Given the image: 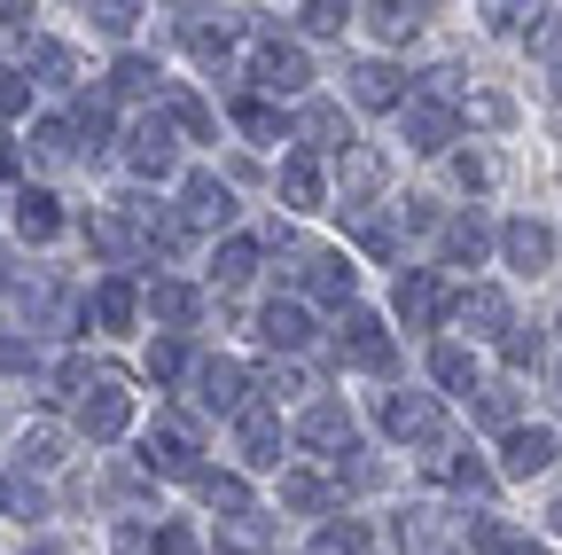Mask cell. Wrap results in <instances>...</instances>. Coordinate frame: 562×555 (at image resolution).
Segmentation results:
<instances>
[{
    "mask_svg": "<svg viewBox=\"0 0 562 555\" xmlns=\"http://www.w3.org/2000/svg\"><path fill=\"white\" fill-rule=\"evenodd\" d=\"M125 423H133L125 376H117V368H94V384L79 391V431H87L94 446H110V439H125Z\"/></svg>",
    "mask_w": 562,
    "mask_h": 555,
    "instance_id": "cell-1",
    "label": "cell"
},
{
    "mask_svg": "<svg viewBox=\"0 0 562 555\" xmlns=\"http://www.w3.org/2000/svg\"><path fill=\"white\" fill-rule=\"evenodd\" d=\"M195 423L188 414H165V423H149V439H140V477H195Z\"/></svg>",
    "mask_w": 562,
    "mask_h": 555,
    "instance_id": "cell-2",
    "label": "cell"
},
{
    "mask_svg": "<svg viewBox=\"0 0 562 555\" xmlns=\"http://www.w3.org/2000/svg\"><path fill=\"white\" fill-rule=\"evenodd\" d=\"M383 431H391L398 446H438V439H446V414H438L430 391H391V399H383Z\"/></svg>",
    "mask_w": 562,
    "mask_h": 555,
    "instance_id": "cell-3",
    "label": "cell"
},
{
    "mask_svg": "<svg viewBox=\"0 0 562 555\" xmlns=\"http://www.w3.org/2000/svg\"><path fill=\"white\" fill-rule=\"evenodd\" d=\"M297 282L321 298V306H344L351 313V290H360V266L344 251H297Z\"/></svg>",
    "mask_w": 562,
    "mask_h": 555,
    "instance_id": "cell-4",
    "label": "cell"
},
{
    "mask_svg": "<svg viewBox=\"0 0 562 555\" xmlns=\"http://www.w3.org/2000/svg\"><path fill=\"white\" fill-rule=\"evenodd\" d=\"M250 79H258L266 95H305L313 63H305V47H290V40H258V47H250Z\"/></svg>",
    "mask_w": 562,
    "mask_h": 555,
    "instance_id": "cell-5",
    "label": "cell"
},
{
    "mask_svg": "<svg viewBox=\"0 0 562 555\" xmlns=\"http://www.w3.org/2000/svg\"><path fill=\"white\" fill-rule=\"evenodd\" d=\"M398 133H406V149H422V157H438V149H453V133H461V110L453 102H406L398 110Z\"/></svg>",
    "mask_w": 562,
    "mask_h": 555,
    "instance_id": "cell-6",
    "label": "cell"
},
{
    "mask_svg": "<svg viewBox=\"0 0 562 555\" xmlns=\"http://www.w3.org/2000/svg\"><path fill=\"white\" fill-rule=\"evenodd\" d=\"M180 227H235V188L220 173H188L180 180Z\"/></svg>",
    "mask_w": 562,
    "mask_h": 555,
    "instance_id": "cell-7",
    "label": "cell"
},
{
    "mask_svg": "<svg viewBox=\"0 0 562 555\" xmlns=\"http://www.w3.org/2000/svg\"><path fill=\"white\" fill-rule=\"evenodd\" d=\"M125 157H133L140 180H165V173L180 165V133L165 125V110H157V118H140V125L125 133Z\"/></svg>",
    "mask_w": 562,
    "mask_h": 555,
    "instance_id": "cell-8",
    "label": "cell"
},
{
    "mask_svg": "<svg viewBox=\"0 0 562 555\" xmlns=\"http://www.w3.org/2000/svg\"><path fill=\"white\" fill-rule=\"evenodd\" d=\"M336 353H344V368H391V329H383L375 313L351 306L344 329H336Z\"/></svg>",
    "mask_w": 562,
    "mask_h": 555,
    "instance_id": "cell-9",
    "label": "cell"
},
{
    "mask_svg": "<svg viewBox=\"0 0 562 555\" xmlns=\"http://www.w3.org/2000/svg\"><path fill=\"white\" fill-rule=\"evenodd\" d=\"M398 321H406V329H438V321H446L438 266H406V274H398Z\"/></svg>",
    "mask_w": 562,
    "mask_h": 555,
    "instance_id": "cell-10",
    "label": "cell"
},
{
    "mask_svg": "<svg viewBox=\"0 0 562 555\" xmlns=\"http://www.w3.org/2000/svg\"><path fill=\"white\" fill-rule=\"evenodd\" d=\"M351 102L360 110H406V71L398 63H383V55H368V63H351Z\"/></svg>",
    "mask_w": 562,
    "mask_h": 555,
    "instance_id": "cell-11",
    "label": "cell"
},
{
    "mask_svg": "<svg viewBox=\"0 0 562 555\" xmlns=\"http://www.w3.org/2000/svg\"><path fill=\"white\" fill-rule=\"evenodd\" d=\"M195 407H203V414H243V407H250V376H243L235 360H203V368H195Z\"/></svg>",
    "mask_w": 562,
    "mask_h": 555,
    "instance_id": "cell-12",
    "label": "cell"
},
{
    "mask_svg": "<svg viewBox=\"0 0 562 555\" xmlns=\"http://www.w3.org/2000/svg\"><path fill=\"white\" fill-rule=\"evenodd\" d=\"M273 188H281V203H290V212H321V203H328V173H321V157H313V149L281 157Z\"/></svg>",
    "mask_w": 562,
    "mask_h": 555,
    "instance_id": "cell-13",
    "label": "cell"
},
{
    "mask_svg": "<svg viewBox=\"0 0 562 555\" xmlns=\"http://www.w3.org/2000/svg\"><path fill=\"white\" fill-rule=\"evenodd\" d=\"M235 446H243V462H250V469H273V462H281V414L250 399V407L235 414Z\"/></svg>",
    "mask_w": 562,
    "mask_h": 555,
    "instance_id": "cell-14",
    "label": "cell"
},
{
    "mask_svg": "<svg viewBox=\"0 0 562 555\" xmlns=\"http://www.w3.org/2000/svg\"><path fill=\"white\" fill-rule=\"evenodd\" d=\"M297 439L305 446H321V454H360V446H351V439H360V431H351V407H336V399H321V407H305V423H297Z\"/></svg>",
    "mask_w": 562,
    "mask_h": 555,
    "instance_id": "cell-15",
    "label": "cell"
},
{
    "mask_svg": "<svg viewBox=\"0 0 562 555\" xmlns=\"http://www.w3.org/2000/svg\"><path fill=\"white\" fill-rule=\"evenodd\" d=\"M453 313H461V329H469V336H508V329H516V313H508V290H501V282L461 290V306H453Z\"/></svg>",
    "mask_w": 562,
    "mask_h": 555,
    "instance_id": "cell-16",
    "label": "cell"
},
{
    "mask_svg": "<svg viewBox=\"0 0 562 555\" xmlns=\"http://www.w3.org/2000/svg\"><path fill=\"white\" fill-rule=\"evenodd\" d=\"M547 462H554V431L547 423H516L501 439V477H539Z\"/></svg>",
    "mask_w": 562,
    "mask_h": 555,
    "instance_id": "cell-17",
    "label": "cell"
},
{
    "mask_svg": "<svg viewBox=\"0 0 562 555\" xmlns=\"http://www.w3.org/2000/svg\"><path fill=\"white\" fill-rule=\"evenodd\" d=\"M501 251H508L516 274H547V266H554V235H547L539 220H508V227H501Z\"/></svg>",
    "mask_w": 562,
    "mask_h": 555,
    "instance_id": "cell-18",
    "label": "cell"
},
{
    "mask_svg": "<svg viewBox=\"0 0 562 555\" xmlns=\"http://www.w3.org/2000/svg\"><path fill=\"white\" fill-rule=\"evenodd\" d=\"M235 32H243V16H220V24H211V9H188V16H180V40H188L203 63H227V55H235Z\"/></svg>",
    "mask_w": 562,
    "mask_h": 555,
    "instance_id": "cell-19",
    "label": "cell"
},
{
    "mask_svg": "<svg viewBox=\"0 0 562 555\" xmlns=\"http://www.w3.org/2000/svg\"><path fill=\"white\" fill-rule=\"evenodd\" d=\"M336 180H344V212H360V203L383 188V157H375L368 142H351V149L336 157Z\"/></svg>",
    "mask_w": 562,
    "mask_h": 555,
    "instance_id": "cell-20",
    "label": "cell"
},
{
    "mask_svg": "<svg viewBox=\"0 0 562 555\" xmlns=\"http://www.w3.org/2000/svg\"><path fill=\"white\" fill-rule=\"evenodd\" d=\"M258 336L273 344V353H297V344L313 336V313L297 298H273V306H258Z\"/></svg>",
    "mask_w": 562,
    "mask_h": 555,
    "instance_id": "cell-21",
    "label": "cell"
},
{
    "mask_svg": "<svg viewBox=\"0 0 562 555\" xmlns=\"http://www.w3.org/2000/svg\"><path fill=\"white\" fill-rule=\"evenodd\" d=\"M133 313H140L133 282H125V274H102V282H94V298H87V321H102V329L117 336V329H133Z\"/></svg>",
    "mask_w": 562,
    "mask_h": 555,
    "instance_id": "cell-22",
    "label": "cell"
},
{
    "mask_svg": "<svg viewBox=\"0 0 562 555\" xmlns=\"http://www.w3.org/2000/svg\"><path fill=\"white\" fill-rule=\"evenodd\" d=\"M70 133H79V157H102V149H110V133H117L110 95H79V110H70Z\"/></svg>",
    "mask_w": 562,
    "mask_h": 555,
    "instance_id": "cell-23",
    "label": "cell"
},
{
    "mask_svg": "<svg viewBox=\"0 0 562 555\" xmlns=\"http://www.w3.org/2000/svg\"><path fill=\"white\" fill-rule=\"evenodd\" d=\"M16 227H24V243H55L63 235V203L47 188H24L16 196Z\"/></svg>",
    "mask_w": 562,
    "mask_h": 555,
    "instance_id": "cell-24",
    "label": "cell"
},
{
    "mask_svg": "<svg viewBox=\"0 0 562 555\" xmlns=\"http://www.w3.org/2000/svg\"><path fill=\"white\" fill-rule=\"evenodd\" d=\"M188 485L203 493V509H227V517H250V485H243L235 469H195Z\"/></svg>",
    "mask_w": 562,
    "mask_h": 555,
    "instance_id": "cell-25",
    "label": "cell"
},
{
    "mask_svg": "<svg viewBox=\"0 0 562 555\" xmlns=\"http://www.w3.org/2000/svg\"><path fill=\"white\" fill-rule=\"evenodd\" d=\"M165 102V87H157V63L149 55H117V71H110V102Z\"/></svg>",
    "mask_w": 562,
    "mask_h": 555,
    "instance_id": "cell-26",
    "label": "cell"
},
{
    "mask_svg": "<svg viewBox=\"0 0 562 555\" xmlns=\"http://www.w3.org/2000/svg\"><path fill=\"white\" fill-rule=\"evenodd\" d=\"M297 133H305V142H313V149H336V157L351 149V118H344L336 102H313V110L297 118Z\"/></svg>",
    "mask_w": 562,
    "mask_h": 555,
    "instance_id": "cell-27",
    "label": "cell"
},
{
    "mask_svg": "<svg viewBox=\"0 0 562 555\" xmlns=\"http://www.w3.org/2000/svg\"><path fill=\"white\" fill-rule=\"evenodd\" d=\"M24 71H40V87H79V55H70L63 40H32V63H24Z\"/></svg>",
    "mask_w": 562,
    "mask_h": 555,
    "instance_id": "cell-28",
    "label": "cell"
},
{
    "mask_svg": "<svg viewBox=\"0 0 562 555\" xmlns=\"http://www.w3.org/2000/svg\"><path fill=\"white\" fill-rule=\"evenodd\" d=\"M250 274H258V243H250V235H227L220 258H211V282H220V290H243Z\"/></svg>",
    "mask_w": 562,
    "mask_h": 555,
    "instance_id": "cell-29",
    "label": "cell"
},
{
    "mask_svg": "<svg viewBox=\"0 0 562 555\" xmlns=\"http://www.w3.org/2000/svg\"><path fill=\"white\" fill-rule=\"evenodd\" d=\"M492 251V227L476 220V212H461V220H446V266H476Z\"/></svg>",
    "mask_w": 562,
    "mask_h": 555,
    "instance_id": "cell-30",
    "label": "cell"
},
{
    "mask_svg": "<svg viewBox=\"0 0 562 555\" xmlns=\"http://www.w3.org/2000/svg\"><path fill=\"white\" fill-rule=\"evenodd\" d=\"M149 313H157L165 329H188V321L203 313V298H195L188 282H149Z\"/></svg>",
    "mask_w": 562,
    "mask_h": 555,
    "instance_id": "cell-31",
    "label": "cell"
},
{
    "mask_svg": "<svg viewBox=\"0 0 562 555\" xmlns=\"http://www.w3.org/2000/svg\"><path fill=\"white\" fill-rule=\"evenodd\" d=\"M165 125H180L188 142H211V133H220V125H211V110H203L195 95H180V87H165Z\"/></svg>",
    "mask_w": 562,
    "mask_h": 555,
    "instance_id": "cell-32",
    "label": "cell"
},
{
    "mask_svg": "<svg viewBox=\"0 0 562 555\" xmlns=\"http://www.w3.org/2000/svg\"><path fill=\"white\" fill-rule=\"evenodd\" d=\"M220 555H266V517H220Z\"/></svg>",
    "mask_w": 562,
    "mask_h": 555,
    "instance_id": "cell-33",
    "label": "cell"
},
{
    "mask_svg": "<svg viewBox=\"0 0 562 555\" xmlns=\"http://www.w3.org/2000/svg\"><path fill=\"white\" fill-rule=\"evenodd\" d=\"M422 16H430V9H398V0H391V9H368V24H375L383 47H406V40L422 32Z\"/></svg>",
    "mask_w": 562,
    "mask_h": 555,
    "instance_id": "cell-34",
    "label": "cell"
},
{
    "mask_svg": "<svg viewBox=\"0 0 562 555\" xmlns=\"http://www.w3.org/2000/svg\"><path fill=\"white\" fill-rule=\"evenodd\" d=\"M281 509H328V477H313V469H281Z\"/></svg>",
    "mask_w": 562,
    "mask_h": 555,
    "instance_id": "cell-35",
    "label": "cell"
},
{
    "mask_svg": "<svg viewBox=\"0 0 562 555\" xmlns=\"http://www.w3.org/2000/svg\"><path fill=\"white\" fill-rule=\"evenodd\" d=\"M430 376H438L446 391H476V360L461 353V344H438V353H430Z\"/></svg>",
    "mask_w": 562,
    "mask_h": 555,
    "instance_id": "cell-36",
    "label": "cell"
},
{
    "mask_svg": "<svg viewBox=\"0 0 562 555\" xmlns=\"http://www.w3.org/2000/svg\"><path fill=\"white\" fill-rule=\"evenodd\" d=\"M438 477L461 485V493H492V469H484L476 454H438Z\"/></svg>",
    "mask_w": 562,
    "mask_h": 555,
    "instance_id": "cell-37",
    "label": "cell"
},
{
    "mask_svg": "<svg viewBox=\"0 0 562 555\" xmlns=\"http://www.w3.org/2000/svg\"><path fill=\"white\" fill-rule=\"evenodd\" d=\"M297 24H305L313 40H336V32L351 24V9H344V0H305V9H297Z\"/></svg>",
    "mask_w": 562,
    "mask_h": 555,
    "instance_id": "cell-38",
    "label": "cell"
},
{
    "mask_svg": "<svg viewBox=\"0 0 562 555\" xmlns=\"http://www.w3.org/2000/svg\"><path fill=\"white\" fill-rule=\"evenodd\" d=\"M476 423H492V431L508 439V431H516V391H508V384H492V391H476Z\"/></svg>",
    "mask_w": 562,
    "mask_h": 555,
    "instance_id": "cell-39",
    "label": "cell"
},
{
    "mask_svg": "<svg viewBox=\"0 0 562 555\" xmlns=\"http://www.w3.org/2000/svg\"><path fill=\"white\" fill-rule=\"evenodd\" d=\"M32 149H40L47 165H63V157H79V133H70V118H47V125L32 133Z\"/></svg>",
    "mask_w": 562,
    "mask_h": 555,
    "instance_id": "cell-40",
    "label": "cell"
},
{
    "mask_svg": "<svg viewBox=\"0 0 562 555\" xmlns=\"http://www.w3.org/2000/svg\"><path fill=\"white\" fill-rule=\"evenodd\" d=\"M16 462H24V469H55V462H63V431H24Z\"/></svg>",
    "mask_w": 562,
    "mask_h": 555,
    "instance_id": "cell-41",
    "label": "cell"
},
{
    "mask_svg": "<svg viewBox=\"0 0 562 555\" xmlns=\"http://www.w3.org/2000/svg\"><path fill=\"white\" fill-rule=\"evenodd\" d=\"M235 125L250 133V142H281V133H290V125H281L266 102H235Z\"/></svg>",
    "mask_w": 562,
    "mask_h": 555,
    "instance_id": "cell-42",
    "label": "cell"
},
{
    "mask_svg": "<svg viewBox=\"0 0 562 555\" xmlns=\"http://www.w3.org/2000/svg\"><path fill=\"white\" fill-rule=\"evenodd\" d=\"M313 555H368V532H360V524L344 517V524H328V532L313 540Z\"/></svg>",
    "mask_w": 562,
    "mask_h": 555,
    "instance_id": "cell-43",
    "label": "cell"
},
{
    "mask_svg": "<svg viewBox=\"0 0 562 555\" xmlns=\"http://www.w3.org/2000/svg\"><path fill=\"white\" fill-rule=\"evenodd\" d=\"M24 102H32V71L0 63V118H24Z\"/></svg>",
    "mask_w": 562,
    "mask_h": 555,
    "instance_id": "cell-44",
    "label": "cell"
},
{
    "mask_svg": "<svg viewBox=\"0 0 562 555\" xmlns=\"http://www.w3.org/2000/svg\"><path fill=\"white\" fill-rule=\"evenodd\" d=\"M0 368L32 376V368H40V344H32V336H16V329H0Z\"/></svg>",
    "mask_w": 562,
    "mask_h": 555,
    "instance_id": "cell-45",
    "label": "cell"
},
{
    "mask_svg": "<svg viewBox=\"0 0 562 555\" xmlns=\"http://www.w3.org/2000/svg\"><path fill=\"white\" fill-rule=\"evenodd\" d=\"M87 16H94V24H102L110 40H125V32L140 24V9H133V0H102V9H87Z\"/></svg>",
    "mask_w": 562,
    "mask_h": 555,
    "instance_id": "cell-46",
    "label": "cell"
},
{
    "mask_svg": "<svg viewBox=\"0 0 562 555\" xmlns=\"http://www.w3.org/2000/svg\"><path fill=\"white\" fill-rule=\"evenodd\" d=\"M180 368H188V353H180L172 336H157V344H149V376H157V384H172Z\"/></svg>",
    "mask_w": 562,
    "mask_h": 555,
    "instance_id": "cell-47",
    "label": "cell"
},
{
    "mask_svg": "<svg viewBox=\"0 0 562 555\" xmlns=\"http://www.w3.org/2000/svg\"><path fill=\"white\" fill-rule=\"evenodd\" d=\"M469 118H476V125H508L516 102H508V95H469Z\"/></svg>",
    "mask_w": 562,
    "mask_h": 555,
    "instance_id": "cell-48",
    "label": "cell"
},
{
    "mask_svg": "<svg viewBox=\"0 0 562 555\" xmlns=\"http://www.w3.org/2000/svg\"><path fill=\"white\" fill-rule=\"evenodd\" d=\"M501 353H508V368H539V336L508 329V336H501Z\"/></svg>",
    "mask_w": 562,
    "mask_h": 555,
    "instance_id": "cell-49",
    "label": "cell"
},
{
    "mask_svg": "<svg viewBox=\"0 0 562 555\" xmlns=\"http://www.w3.org/2000/svg\"><path fill=\"white\" fill-rule=\"evenodd\" d=\"M258 391H273V399H297V391H313V384H305L297 368H266V376H258Z\"/></svg>",
    "mask_w": 562,
    "mask_h": 555,
    "instance_id": "cell-50",
    "label": "cell"
},
{
    "mask_svg": "<svg viewBox=\"0 0 562 555\" xmlns=\"http://www.w3.org/2000/svg\"><path fill=\"white\" fill-rule=\"evenodd\" d=\"M351 235H360V251H375V258H391V251H398V235H391L383 220H360V227H351Z\"/></svg>",
    "mask_w": 562,
    "mask_h": 555,
    "instance_id": "cell-51",
    "label": "cell"
},
{
    "mask_svg": "<svg viewBox=\"0 0 562 555\" xmlns=\"http://www.w3.org/2000/svg\"><path fill=\"white\" fill-rule=\"evenodd\" d=\"M453 180H461V188H492V165L469 149V157H453Z\"/></svg>",
    "mask_w": 562,
    "mask_h": 555,
    "instance_id": "cell-52",
    "label": "cell"
},
{
    "mask_svg": "<svg viewBox=\"0 0 562 555\" xmlns=\"http://www.w3.org/2000/svg\"><path fill=\"white\" fill-rule=\"evenodd\" d=\"M157 555H203V547H195L180 524H165V532H157Z\"/></svg>",
    "mask_w": 562,
    "mask_h": 555,
    "instance_id": "cell-53",
    "label": "cell"
},
{
    "mask_svg": "<svg viewBox=\"0 0 562 555\" xmlns=\"http://www.w3.org/2000/svg\"><path fill=\"white\" fill-rule=\"evenodd\" d=\"M32 24V9H24V0H0V32H24Z\"/></svg>",
    "mask_w": 562,
    "mask_h": 555,
    "instance_id": "cell-54",
    "label": "cell"
},
{
    "mask_svg": "<svg viewBox=\"0 0 562 555\" xmlns=\"http://www.w3.org/2000/svg\"><path fill=\"white\" fill-rule=\"evenodd\" d=\"M16 165H24V157H16V142L0 133V180H16Z\"/></svg>",
    "mask_w": 562,
    "mask_h": 555,
    "instance_id": "cell-55",
    "label": "cell"
},
{
    "mask_svg": "<svg viewBox=\"0 0 562 555\" xmlns=\"http://www.w3.org/2000/svg\"><path fill=\"white\" fill-rule=\"evenodd\" d=\"M24 555H63V547H55V540H32V547H24Z\"/></svg>",
    "mask_w": 562,
    "mask_h": 555,
    "instance_id": "cell-56",
    "label": "cell"
},
{
    "mask_svg": "<svg viewBox=\"0 0 562 555\" xmlns=\"http://www.w3.org/2000/svg\"><path fill=\"white\" fill-rule=\"evenodd\" d=\"M9 501H16V493H9V477H0V509H9Z\"/></svg>",
    "mask_w": 562,
    "mask_h": 555,
    "instance_id": "cell-57",
    "label": "cell"
},
{
    "mask_svg": "<svg viewBox=\"0 0 562 555\" xmlns=\"http://www.w3.org/2000/svg\"><path fill=\"white\" fill-rule=\"evenodd\" d=\"M554 95H562V55H554Z\"/></svg>",
    "mask_w": 562,
    "mask_h": 555,
    "instance_id": "cell-58",
    "label": "cell"
},
{
    "mask_svg": "<svg viewBox=\"0 0 562 555\" xmlns=\"http://www.w3.org/2000/svg\"><path fill=\"white\" fill-rule=\"evenodd\" d=\"M547 517H554V532H562V501H554V509H547Z\"/></svg>",
    "mask_w": 562,
    "mask_h": 555,
    "instance_id": "cell-59",
    "label": "cell"
},
{
    "mask_svg": "<svg viewBox=\"0 0 562 555\" xmlns=\"http://www.w3.org/2000/svg\"><path fill=\"white\" fill-rule=\"evenodd\" d=\"M554 329H562V321H554Z\"/></svg>",
    "mask_w": 562,
    "mask_h": 555,
    "instance_id": "cell-60",
    "label": "cell"
}]
</instances>
